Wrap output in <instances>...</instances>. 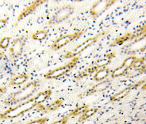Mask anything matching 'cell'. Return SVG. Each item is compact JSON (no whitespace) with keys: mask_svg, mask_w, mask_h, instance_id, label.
<instances>
[{"mask_svg":"<svg viewBox=\"0 0 146 124\" xmlns=\"http://www.w3.org/2000/svg\"><path fill=\"white\" fill-rule=\"evenodd\" d=\"M46 1L44 0H36L33 2L30 5L24 8L20 13V14L18 16L17 18V22L21 21L28 15L33 13L34 12H35L37 8L42 3H44Z\"/></svg>","mask_w":146,"mask_h":124,"instance_id":"cell-6","label":"cell"},{"mask_svg":"<svg viewBox=\"0 0 146 124\" xmlns=\"http://www.w3.org/2000/svg\"><path fill=\"white\" fill-rule=\"evenodd\" d=\"M131 89V87H129L126 88L124 90L118 92L117 93L115 94V95H114L112 97L111 101H119V100L123 99V98H124L125 97H126L128 95V93L130 92Z\"/></svg>","mask_w":146,"mask_h":124,"instance_id":"cell-12","label":"cell"},{"mask_svg":"<svg viewBox=\"0 0 146 124\" xmlns=\"http://www.w3.org/2000/svg\"><path fill=\"white\" fill-rule=\"evenodd\" d=\"M63 101L58 99L47 106H44L42 105V104H41L37 105L36 108L37 109L42 111V113H47L50 112L55 111L56 110L58 109L59 108H60V107H61Z\"/></svg>","mask_w":146,"mask_h":124,"instance_id":"cell-7","label":"cell"},{"mask_svg":"<svg viewBox=\"0 0 146 124\" xmlns=\"http://www.w3.org/2000/svg\"><path fill=\"white\" fill-rule=\"evenodd\" d=\"M48 32L47 30H37L35 33H33L31 38L33 39L37 40V41H42L45 39L48 36Z\"/></svg>","mask_w":146,"mask_h":124,"instance_id":"cell-10","label":"cell"},{"mask_svg":"<svg viewBox=\"0 0 146 124\" xmlns=\"http://www.w3.org/2000/svg\"><path fill=\"white\" fill-rule=\"evenodd\" d=\"M141 64H142V61H139H139L136 60V61H135V63H134V64H133V66H135V67H137L141 66Z\"/></svg>","mask_w":146,"mask_h":124,"instance_id":"cell-23","label":"cell"},{"mask_svg":"<svg viewBox=\"0 0 146 124\" xmlns=\"http://www.w3.org/2000/svg\"><path fill=\"white\" fill-rule=\"evenodd\" d=\"M143 89H146V84L143 86Z\"/></svg>","mask_w":146,"mask_h":124,"instance_id":"cell-25","label":"cell"},{"mask_svg":"<svg viewBox=\"0 0 146 124\" xmlns=\"http://www.w3.org/2000/svg\"><path fill=\"white\" fill-rule=\"evenodd\" d=\"M29 76L27 74H21L15 76L9 82V84L11 86H18L23 84L27 80H28Z\"/></svg>","mask_w":146,"mask_h":124,"instance_id":"cell-9","label":"cell"},{"mask_svg":"<svg viewBox=\"0 0 146 124\" xmlns=\"http://www.w3.org/2000/svg\"><path fill=\"white\" fill-rule=\"evenodd\" d=\"M69 116H66V117L59 119L58 120H57V121L52 123L51 124H66L69 120Z\"/></svg>","mask_w":146,"mask_h":124,"instance_id":"cell-20","label":"cell"},{"mask_svg":"<svg viewBox=\"0 0 146 124\" xmlns=\"http://www.w3.org/2000/svg\"><path fill=\"white\" fill-rule=\"evenodd\" d=\"M97 69V67H91V68H86V70H84L83 71H82L81 73H79V74L78 76V78H82L85 76H87L88 75L91 74L92 72H94L95 70Z\"/></svg>","mask_w":146,"mask_h":124,"instance_id":"cell-17","label":"cell"},{"mask_svg":"<svg viewBox=\"0 0 146 124\" xmlns=\"http://www.w3.org/2000/svg\"><path fill=\"white\" fill-rule=\"evenodd\" d=\"M73 12L74 8L73 6L70 5L64 6L60 8L52 15L48 21V23L51 25L59 23L72 15Z\"/></svg>","mask_w":146,"mask_h":124,"instance_id":"cell-4","label":"cell"},{"mask_svg":"<svg viewBox=\"0 0 146 124\" xmlns=\"http://www.w3.org/2000/svg\"><path fill=\"white\" fill-rule=\"evenodd\" d=\"M11 39V37L6 36L3 37L0 40V48L5 49L7 48L9 45V43Z\"/></svg>","mask_w":146,"mask_h":124,"instance_id":"cell-16","label":"cell"},{"mask_svg":"<svg viewBox=\"0 0 146 124\" xmlns=\"http://www.w3.org/2000/svg\"><path fill=\"white\" fill-rule=\"evenodd\" d=\"M6 90H7V88L6 87H0V97L3 94H4L6 92Z\"/></svg>","mask_w":146,"mask_h":124,"instance_id":"cell-22","label":"cell"},{"mask_svg":"<svg viewBox=\"0 0 146 124\" xmlns=\"http://www.w3.org/2000/svg\"><path fill=\"white\" fill-rule=\"evenodd\" d=\"M47 120H48V118L47 117H44L42 118H40L38 119L31 121L25 124H44L47 121Z\"/></svg>","mask_w":146,"mask_h":124,"instance_id":"cell-19","label":"cell"},{"mask_svg":"<svg viewBox=\"0 0 146 124\" xmlns=\"http://www.w3.org/2000/svg\"><path fill=\"white\" fill-rule=\"evenodd\" d=\"M88 105H82L79 107L76 108L73 110V111L69 114V117H76L81 114H83L88 109Z\"/></svg>","mask_w":146,"mask_h":124,"instance_id":"cell-14","label":"cell"},{"mask_svg":"<svg viewBox=\"0 0 146 124\" xmlns=\"http://www.w3.org/2000/svg\"><path fill=\"white\" fill-rule=\"evenodd\" d=\"M80 33L79 32H76L74 34H67L63 36L62 37L57 38L51 45V48L53 50H57L60 49L63 46L68 44L75 38L79 37Z\"/></svg>","mask_w":146,"mask_h":124,"instance_id":"cell-5","label":"cell"},{"mask_svg":"<svg viewBox=\"0 0 146 124\" xmlns=\"http://www.w3.org/2000/svg\"><path fill=\"white\" fill-rule=\"evenodd\" d=\"M37 105L34 97H31L25 101L19 103L14 107L6 110L0 114V120L11 119L21 117L36 107Z\"/></svg>","mask_w":146,"mask_h":124,"instance_id":"cell-1","label":"cell"},{"mask_svg":"<svg viewBox=\"0 0 146 124\" xmlns=\"http://www.w3.org/2000/svg\"><path fill=\"white\" fill-rule=\"evenodd\" d=\"M128 68L123 64L122 66L117 67L112 73V76L113 77H117L123 75Z\"/></svg>","mask_w":146,"mask_h":124,"instance_id":"cell-15","label":"cell"},{"mask_svg":"<svg viewBox=\"0 0 146 124\" xmlns=\"http://www.w3.org/2000/svg\"><path fill=\"white\" fill-rule=\"evenodd\" d=\"M78 58H74L65 65L59 67L46 73L44 77L47 79H55L64 76L66 73L69 72L72 69H73L78 63Z\"/></svg>","mask_w":146,"mask_h":124,"instance_id":"cell-3","label":"cell"},{"mask_svg":"<svg viewBox=\"0 0 146 124\" xmlns=\"http://www.w3.org/2000/svg\"><path fill=\"white\" fill-rule=\"evenodd\" d=\"M136 61L135 58L133 57H130V58H126L125 60L124 63L123 64L125 66H126L127 68H129V67H131L133 65L135 61Z\"/></svg>","mask_w":146,"mask_h":124,"instance_id":"cell-18","label":"cell"},{"mask_svg":"<svg viewBox=\"0 0 146 124\" xmlns=\"http://www.w3.org/2000/svg\"><path fill=\"white\" fill-rule=\"evenodd\" d=\"M98 111L97 108H92L90 109H88L79 119V122H82L83 121H85L87 120L89 117H92L96 113V112Z\"/></svg>","mask_w":146,"mask_h":124,"instance_id":"cell-13","label":"cell"},{"mask_svg":"<svg viewBox=\"0 0 146 124\" xmlns=\"http://www.w3.org/2000/svg\"><path fill=\"white\" fill-rule=\"evenodd\" d=\"M52 94V90L51 89H47L44 91L40 92L37 93L36 95L34 97L35 102L36 103L37 105L42 104L45 101H46Z\"/></svg>","mask_w":146,"mask_h":124,"instance_id":"cell-8","label":"cell"},{"mask_svg":"<svg viewBox=\"0 0 146 124\" xmlns=\"http://www.w3.org/2000/svg\"><path fill=\"white\" fill-rule=\"evenodd\" d=\"M3 56V52L0 51V60L2 58Z\"/></svg>","mask_w":146,"mask_h":124,"instance_id":"cell-24","label":"cell"},{"mask_svg":"<svg viewBox=\"0 0 146 124\" xmlns=\"http://www.w3.org/2000/svg\"><path fill=\"white\" fill-rule=\"evenodd\" d=\"M8 18L0 19V29H2L4 27H5L8 23Z\"/></svg>","mask_w":146,"mask_h":124,"instance_id":"cell-21","label":"cell"},{"mask_svg":"<svg viewBox=\"0 0 146 124\" xmlns=\"http://www.w3.org/2000/svg\"><path fill=\"white\" fill-rule=\"evenodd\" d=\"M110 73V71L108 68H102L98 70L95 74L94 78L97 81H101L105 79Z\"/></svg>","mask_w":146,"mask_h":124,"instance_id":"cell-11","label":"cell"},{"mask_svg":"<svg viewBox=\"0 0 146 124\" xmlns=\"http://www.w3.org/2000/svg\"><path fill=\"white\" fill-rule=\"evenodd\" d=\"M37 84L35 82L28 83L27 86L22 88V89L17 92L13 96L11 97V102L12 103H21L26 101L27 99H29L30 97L35 90Z\"/></svg>","mask_w":146,"mask_h":124,"instance_id":"cell-2","label":"cell"}]
</instances>
